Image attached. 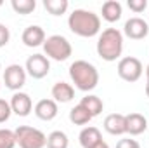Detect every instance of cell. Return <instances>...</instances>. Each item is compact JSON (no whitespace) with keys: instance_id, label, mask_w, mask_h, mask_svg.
I'll return each mask as SVG.
<instances>
[{"instance_id":"4fadbf2b","label":"cell","mask_w":149,"mask_h":148,"mask_svg":"<svg viewBox=\"0 0 149 148\" xmlns=\"http://www.w3.org/2000/svg\"><path fill=\"white\" fill-rule=\"evenodd\" d=\"M78 140H80L81 148H95L102 143V134H101V131H99L97 127L87 125V127L81 129Z\"/></svg>"},{"instance_id":"7402d4cb","label":"cell","mask_w":149,"mask_h":148,"mask_svg":"<svg viewBox=\"0 0 149 148\" xmlns=\"http://www.w3.org/2000/svg\"><path fill=\"white\" fill-rule=\"evenodd\" d=\"M10 7L17 14H31L37 7V2L35 0H12Z\"/></svg>"},{"instance_id":"484cf974","label":"cell","mask_w":149,"mask_h":148,"mask_svg":"<svg viewBox=\"0 0 149 148\" xmlns=\"http://www.w3.org/2000/svg\"><path fill=\"white\" fill-rule=\"evenodd\" d=\"M116 148H141L137 140H132V138H123L116 143Z\"/></svg>"},{"instance_id":"5bb4252c","label":"cell","mask_w":149,"mask_h":148,"mask_svg":"<svg viewBox=\"0 0 149 148\" xmlns=\"http://www.w3.org/2000/svg\"><path fill=\"white\" fill-rule=\"evenodd\" d=\"M21 40L26 47H38V45H43L45 42V32L42 26L38 25H31L28 28H24L23 35H21Z\"/></svg>"},{"instance_id":"ffe728a7","label":"cell","mask_w":149,"mask_h":148,"mask_svg":"<svg viewBox=\"0 0 149 148\" xmlns=\"http://www.w3.org/2000/svg\"><path fill=\"white\" fill-rule=\"evenodd\" d=\"M47 148H68L70 147V140L66 136V132L63 131H52L47 136Z\"/></svg>"},{"instance_id":"3957f363","label":"cell","mask_w":149,"mask_h":148,"mask_svg":"<svg viewBox=\"0 0 149 148\" xmlns=\"http://www.w3.org/2000/svg\"><path fill=\"white\" fill-rule=\"evenodd\" d=\"M95 49L99 58L108 63L120 59L123 52V33L118 28H106L97 38Z\"/></svg>"},{"instance_id":"d6986e66","label":"cell","mask_w":149,"mask_h":148,"mask_svg":"<svg viewBox=\"0 0 149 148\" xmlns=\"http://www.w3.org/2000/svg\"><path fill=\"white\" fill-rule=\"evenodd\" d=\"M92 118L94 117L88 113V110L85 106H81L80 103L70 110V120H71V124H74V125H87Z\"/></svg>"},{"instance_id":"44dd1931","label":"cell","mask_w":149,"mask_h":148,"mask_svg":"<svg viewBox=\"0 0 149 148\" xmlns=\"http://www.w3.org/2000/svg\"><path fill=\"white\" fill-rule=\"evenodd\" d=\"M43 7L52 16H63L68 11L70 4H68V0H43Z\"/></svg>"},{"instance_id":"7c38bea8","label":"cell","mask_w":149,"mask_h":148,"mask_svg":"<svg viewBox=\"0 0 149 148\" xmlns=\"http://www.w3.org/2000/svg\"><path fill=\"white\" fill-rule=\"evenodd\" d=\"M35 115H37L40 120H45V122H50V120H54L56 117H57V103L54 101V99H40L37 105H35Z\"/></svg>"},{"instance_id":"2e32d148","label":"cell","mask_w":149,"mask_h":148,"mask_svg":"<svg viewBox=\"0 0 149 148\" xmlns=\"http://www.w3.org/2000/svg\"><path fill=\"white\" fill-rule=\"evenodd\" d=\"M52 99L56 101V103H70L71 99L74 98V89L71 84H68V82H56L54 85H52Z\"/></svg>"},{"instance_id":"277c9868","label":"cell","mask_w":149,"mask_h":148,"mask_svg":"<svg viewBox=\"0 0 149 148\" xmlns=\"http://www.w3.org/2000/svg\"><path fill=\"white\" fill-rule=\"evenodd\" d=\"M43 52L47 58L54 61H66L73 54V47L70 40L63 35H50L43 42Z\"/></svg>"},{"instance_id":"4dcf8cb0","label":"cell","mask_w":149,"mask_h":148,"mask_svg":"<svg viewBox=\"0 0 149 148\" xmlns=\"http://www.w3.org/2000/svg\"><path fill=\"white\" fill-rule=\"evenodd\" d=\"M0 70H2V66H0Z\"/></svg>"},{"instance_id":"5b68a950","label":"cell","mask_w":149,"mask_h":148,"mask_svg":"<svg viewBox=\"0 0 149 148\" xmlns=\"http://www.w3.org/2000/svg\"><path fill=\"white\" fill-rule=\"evenodd\" d=\"M16 136V145L19 148H43L47 145V136L35 127L30 125H19L14 131Z\"/></svg>"},{"instance_id":"7a4b0ae2","label":"cell","mask_w":149,"mask_h":148,"mask_svg":"<svg viewBox=\"0 0 149 148\" xmlns=\"http://www.w3.org/2000/svg\"><path fill=\"white\" fill-rule=\"evenodd\" d=\"M70 78L78 91L88 92V91H94L97 87L99 72L92 63H88L85 59H76L70 66Z\"/></svg>"},{"instance_id":"603a6c76","label":"cell","mask_w":149,"mask_h":148,"mask_svg":"<svg viewBox=\"0 0 149 148\" xmlns=\"http://www.w3.org/2000/svg\"><path fill=\"white\" fill-rule=\"evenodd\" d=\"M16 147V136L10 129H0V148H14Z\"/></svg>"},{"instance_id":"f1b7e54d","label":"cell","mask_w":149,"mask_h":148,"mask_svg":"<svg viewBox=\"0 0 149 148\" xmlns=\"http://www.w3.org/2000/svg\"><path fill=\"white\" fill-rule=\"evenodd\" d=\"M95 148H109V147H108V143H104V141H102L99 147H95Z\"/></svg>"},{"instance_id":"4316f807","label":"cell","mask_w":149,"mask_h":148,"mask_svg":"<svg viewBox=\"0 0 149 148\" xmlns=\"http://www.w3.org/2000/svg\"><path fill=\"white\" fill-rule=\"evenodd\" d=\"M9 40H10V32H9V28L0 23V49L5 47V45L9 44Z\"/></svg>"},{"instance_id":"30bf717a","label":"cell","mask_w":149,"mask_h":148,"mask_svg":"<svg viewBox=\"0 0 149 148\" xmlns=\"http://www.w3.org/2000/svg\"><path fill=\"white\" fill-rule=\"evenodd\" d=\"M9 105H10L12 113H16L17 117H28V115L31 113V110H33V101H31L30 94L21 92V91L12 94Z\"/></svg>"},{"instance_id":"52a82bcc","label":"cell","mask_w":149,"mask_h":148,"mask_svg":"<svg viewBox=\"0 0 149 148\" xmlns=\"http://www.w3.org/2000/svg\"><path fill=\"white\" fill-rule=\"evenodd\" d=\"M26 70L21 66V65H9L5 70H3V75H2V80L5 84L7 89L14 91V92H19L23 89V85L26 84Z\"/></svg>"},{"instance_id":"d4e9b609","label":"cell","mask_w":149,"mask_h":148,"mask_svg":"<svg viewBox=\"0 0 149 148\" xmlns=\"http://www.w3.org/2000/svg\"><path fill=\"white\" fill-rule=\"evenodd\" d=\"M127 5H128V9L134 11L135 14H141V12L146 11V7H148V0H128Z\"/></svg>"},{"instance_id":"9c48e42d","label":"cell","mask_w":149,"mask_h":148,"mask_svg":"<svg viewBox=\"0 0 149 148\" xmlns=\"http://www.w3.org/2000/svg\"><path fill=\"white\" fill-rule=\"evenodd\" d=\"M123 33L132 40H142V38L148 37L149 33V25L139 16L135 18H130L125 21V26H123Z\"/></svg>"},{"instance_id":"e0dca14e","label":"cell","mask_w":149,"mask_h":148,"mask_svg":"<svg viewBox=\"0 0 149 148\" xmlns=\"http://www.w3.org/2000/svg\"><path fill=\"white\" fill-rule=\"evenodd\" d=\"M101 14H102V19H106L108 23H116L121 14H123V9H121V4L118 0H108L102 4V9H101Z\"/></svg>"},{"instance_id":"83f0119b","label":"cell","mask_w":149,"mask_h":148,"mask_svg":"<svg viewBox=\"0 0 149 148\" xmlns=\"http://www.w3.org/2000/svg\"><path fill=\"white\" fill-rule=\"evenodd\" d=\"M146 78H148V82H146V96L149 98V65L146 66Z\"/></svg>"},{"instance_id":"6da1fadb","label":"cell","mask_w":149,"mask_h":148,"mask_svg":"<svg viewBox=\"0 0 149 148\" xmlns=\"http://www.w3.org/2000/svg\"><path fill=\"white\" fill-rule=\"evenodd\" d=\"M68 26L74 35L83 38L95 37L101 32V18L87 9H74L68 18Z\"/></svg>"},{"instance_id":"8992f818","label":"cell","mask_w":149,"mask_h":148,"mask_svg":"<svg viewBox=\"0 0 149 148\" xmlns=\"http://www.w3.org/2000/svg\"><path fill=\"white\" fill-rule=\"evenodd\" d=\"M116 72L118 77L125 82H137L141 77H142V63L139 58H134V56H125L118 61V66H116Z\"/></svg>"},{"instance_id":"1f68e13d","label":"cell","mask_w":149,"mask_h":148,"mask_svg":"<svg viewBox=\"0 0 149 148\" xmlns=\"http://www.w3.org/2000/svg\"><path fill=\"white\" fill-rule=\"evenodd\" d=\"M0 85H2V84H0Z\"/></svg>"},{"instance_id":"cb8c5ba5","label":"cell","mask_w":149,"mask_h":148,"mask_svg":"<svg viewBox=\"0 0 149 148\" xmlns=\"http://www.w3.org/2000/svg\"><path fill=\"white\" fill-rule=\"evenodd\" d=\"M10 115H12V110H10L9 101H5V99L0 98V124L7 122V120L10 118Z\"/></svg>"},{"instance_id":"ac0fdd59","label":"cell","mask_w":149,"mask_h":148,"mask_svg":"<svg viewBox=\"0 0 149 148\" xmlns=\"http://www.w3.org/2000/svg\"><path fill=\"white\" fill-rule=\"evenodd\" d=\"M80 105L85 106L92 117H97L101 111L104 110V103H102V99H101L99 96H95V94H87L85 98H81Z\"/></svg>"},{"instance_id":"ba28073f","label":"cell","mask_w":149,"mask_h":148,"mask_svg":"<svg viewBox=\"0 0 149 148\" xmlns=\"http://www.w3.org/2000/svg\"><path fill=\"white\" fill-rule=\"evenodd\" d=\"M24 70L26 73L30 75L31 78L40 80L43 77H47L50 72V61L45 54H33L26 59V65H24Z\"/></svg>"},{"instance_id":"9a60e30c","label":"cell","mask_w":149,"mask_h":148,"mask_svg":"<svg viewBox=\"0 0 149 148\" xmlns=\"http://www.w3.org/2000/svg\"><path fill=\"white\" fill-rule=\"evenodd\" d=\"M104 131L111 136H121L125 134V115L123 113H111L104 118Z\"/></svg>"},{"instance_id":"8fae6325","label":"cell","mask_w":149,"mask_h":148,"mask_svg":"<svg viewBox=\"0 0 149 148\" xmlns=\"http://www.w3.org/2000/svg\"><path fill=\"white\" fill-rule=\"evenodd\" d=\"M148 129V120L141 113H128L125 115V131L130 136H139Z\"/></svg>"},{"instance_id":"f546056e","label":"cell","mask_w":149,"mask_h":148,"mask_svg":"<svg viewBox=\"0 0 149 148\" xmlns=\"http://www.w3.org/2000/svg\"><path fill=\"white\" fill-rule=\"evenodd\" d=\"M2 4H3V2H2V0H0V7H2Z\"/></svg>"}]
</instances>
